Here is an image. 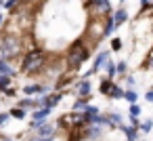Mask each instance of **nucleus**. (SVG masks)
Masks as SVG:
<instances>
[{"label":"nucleus","mask_w":153,"mask_h":141,"mask_svg":"<svg viewBox=\"0 0 153 141\" xmlns=\"http://www.w3.org/2000/svg\"><path fill=\"white\" fill-rule=\"evenodd\" d=\"M0 53H2V59H13L21 53V40L15 34H7L2 40H0Z\"/></svg>","instance_id":"3"},{"label":"nucleus","mask_w":153,"mask_h":141,"mask_svg":"<svg viewBox=\"0 0 153 141\" xmlns=\"http://www.w3.org/2000/svg\"><path fill=\"white\" fill-rule=\"evenodd\" d=\"M9 86H11V76L2 74V76H0V93H4Z\"/></svg>","instance_id":"17"},{"label":"nucleus","mask_w":153,"mask_h":141,"mask_svg":"<svg viewBox=\"0 0 153 141\" xmlns=\"http://www.w3.org/2000/svg\"><path fill=\"white\" fill-rule=\"evenodd\" d=\"M122 49V40L120 38H111V51H120Z\"/></svg>","instance_id":"25"},{"label":"nucleus","mask_w":153,"mask_h":141,"mask_svg":"<svg viewBox=\"0 0 153 141\" xmlns=\"http://www.w3.org/2000/svg\"><path fill=\"white\" fill-rule=\"evenodd\" d=\"M88 107V97H80L76 103H74V112H84Z\"/></svg>","instance_id":"15"},{"label":"nucleus","mask_w":153,"mask_h":141,"mask_svg":"<svg viewBox=\"0 0 153 141\" xmlns=\"http://www.w3.org/2000/svg\"><path fill=\"white\" fill-rule=\"evenodd\" d=\"M128 114H130V118H138V116H140V107H138V105L134 103V105H130Z\"/></svg>","instance_id":"22"},{"label":"nucleus","mask_w":153,"mask_h":141,"mask_svg":"<svg viewBox=\"0 0 153 141\" xmlns=\"http://www.w3.org/2000/svg\"><path fill=\"white\" fill-rule=\"evenodd\" d=\"M101 133H103V126L101 124H92L90 128H86V137H90V139H97Z\"/></svg>","instance_id":"13"},{"label":"nucleus","mask_w":153,"mask_h":141,"mask_svg":"<svg viewBox=\"0 0 153 141\" xmlns=\"http://www.w3.org/2000/svg\"><path fill=\"white\" fill-rule=\"evenodd\" d=\"M113 84H115V82H113L111 78H105V80L101 82V86H99V91H101L103 95H107V97H109V93H111V88H113Z\"/></svg>","instance_id":"12"},{"label":"nucleus","mask_w":153,"mask_h":141,"mask_svg":"<svg viewBox=\"0 0 153 141\" xmlns=\"http://www.w3.org/2000/svg\"><path fill=\"white\" fill-rule=\"evenodd\" d=\"M84 112H86V114L90 116V120H92V116H97V114H99V107H94V105H88Z\"/></svg>","instance_id":"26"},{"label":"nucleus","mask_w":153,"mask_h":141,"mask_svg":"<svg viewBox=\"0 0 153 141\" xmlns=\"http://www.w3.org/2000/svg\"><path fill=\"white\" fill-rule=\"evenodd\" d=\"M90 91H92V86H90L88 78H84V80L80 82V86H78V95H80V97H90Z\"/></svg>","instance_id":"9"},{"label":"nucleus","mask_w":153,"mask_h":141,"mask_svg":"<svg viewBox=\"0 0 153 141\" xmlns=\"http://www.w3.org/2000/svg\"><path fill=\"white\" fill-rule=\"evenodd\" d=\"M126 19H128V13H126L124 9H117V11L113 13V23H115V30H117L122 23H126Z\"/></svg>","instance_id":"8"},{"label":"nucleus","mask_w":153,"mask_h":141,"mask_svg":"<svg viewBox=\"0 0 153 141\" xmlns=\"http://www.w3.org/2000/svg\"><path fill=\"white\" fill-rule=\"evenodd\" d=\"M30 141H53V137H34Z\"/></svg>","instance_id":"30"},{"label":"nucleus","mask_w":153,"mask_h":141,"mask_svg":"<svg viewBox=\"0 0 153 141\" xmlns=\"http://www.w3.org/2000/svg\"><path fill=\"white\" fill-rule=\"evenodd\" d=\"M15 93H17V91H15V88H11V86H9V88H7V91H4V95H7V97H13V95H15Z\"/></svg>","instance_id":"31"},{"label":"nucleus","mask_w":153,"mask_h":141,"mask_svg":"<svg viewBox=\"0 0 153 141\" xmlns=\"http://www.w3.org/2000/svg\"><path fill=\"white\" fill-rule=\"evenodd\" d=\"M51 116V107H40V110H36L34 114H32V118H34V122H32V128H40L44 122H46V118Z\"/></svg>","instance_id":"5"},{"label":"nucleus","mask_w":153,"mask_h":141,"mask_svg":"<svg viewBox=\"0 0 153 141\" xmlns=\"http://www.w3.org/2000/svg\"><path fill=\"white\" fill-rule=\"evenodd\" d=\"M145 99H147L149 103H153V91H147V95H145Z\"/></svg>","instance_id":"32"},{"label":"nucleus","mask_w":153,"mask_h":141,"mask_svg":"<svg viewBox=\"0 0 153 141\" xmlns=\"http://www.w3.org/2000/svg\"><path fill=\"white\" fill-rule=\"evenodd\" d=\"M122 130L126 133V139L128 141H138V128L136 126H132V128L130 126H122Z\"/></svg>","instance_id":"11"},{"label":"nucleus","mask_w":153,"mask_h":141,"mask_svg":"<svg viewBox=\"0 0 153 141\" xmlns=\"http://www.w3.org/2000/svg\"><path fill=\"white\" fill-rule=\"evenodd\" d=\"M19 4V0H4V7L7 9H13V7H17Z\"/></svg>","instance_id":"28"},{"label":"nucleus","mask_w":153,"mask_h":141,"mask_svg":"<svg viewBox=\"0 0 153 141\" xmlns=\"http://www.w3.org/2000/svg\"><path fill=\"white\" fill-rule=\"evenodd\" d=\"M88 59H90V51H88V46H86L82 40H76V42L67 49L65 65H67V70L78 72V70L82 68V63H84V61H88Z\"/></svg>","instance_id":"1"},{"label":"nucleus","mask_w":153,"mask_h":141,"mask_svg":"<svg viewBox=\"0 0 153 141\" xmlns=\"http://www.w3.org/2000/svg\"><path fill=\"white\" fill-rule=\"evenodd\" d=\"M126 84H128V86H132V84H134V78H130V76H128V78H126Z\"/></svg>","instance_id":"33"},{"label":"nucleus","mask_w":153,"mask_h":141,"mask_svg":"<svg viewBox=\"0 0 153 141\" xmlns=\"http://www.w3.org/2000/svg\"><path fill=\"white\" fill-rule=\"evenodd\" d=\"M11 118V114H7V112H2V114H0V126H2V124H7V120Z\"/></svg>","instance_id":"29"},{"label":"nucleus","mask_w":153,"mask_h":141,"mask_svg":"<svg viewBox=\"0 0 153 141\" xmlns=\"http://www.w3.org/2000/svg\"><path fill=\"white\" fill-rule=\"evenodd\" d=\"M25 114H27V112H25L23 107H13V110H11V116H13V118H17V120L25 118Z\"/></svg>","instance_id":"21"},{"label":"nucleus","mask_w":153,"mask_h":141,"mask_svg":"<svg viewBox=\"0 0 153 141\" xmlns=\"http://www.w3.org/2000/svg\"><path fill=\"white\" fill-rule=\"evenodd\" d=\"M2 74H7V76H13L15 74V70L9 65L7 59H0V76H2Z\"/></svg>","instance_id":"14"},{"label":"nucleus","mask_w":153,"mask_h":141,"mask_svg":"<svg viewBox=\"0 0 153 141\" xmlns=\"http://www.w3.org/2000/svg\"><path fill=\"white\" fill-rule=\"evenodd\" d=\"M138 128H140L143 133H149V130L153 128V122H151V120H147V122H140V126H138Z\"/></svg>","instance_id":"24"},{"label":"nucleus","mask_w":153,"mask_h":141,"mask_svg":"<svg viewBox=\"0 0 153 141\" xmlns=\"http://www.w3.org/2000/svg\"><path fill=\"white\" fill-rule=\"evenodd\" d=\"M44 65H46V53L42 49H34V51L25 53V57L21 61V72L23 74H38Z\"/></svg>","instance_id":"2"},{"label":"nucleus","mask_w":153,"mask_h":141,"mask_svg":"<svg viewBox=\"0 0 153 141\" xmlns=\"http://www.w3.org/2000/svg\"><path fill=\"white\" fill-rule=\"evenodd\" d=\"M105 68H107V78H111V80H113V76L117 74V68H115V63L109 59V61L105 63Z\"/></svg>","instance_id":"18"},{"label":"nucleus","mask_w":153,"mask_h":141,"mask_svg":"<svg viewBox=\"0 0 153 141\" xmlns=\"http://www.w3.org/2000/svg\"><path fill=\"white\" fill-rule=\"evenodd\" d=\"M147 63H149V65L153 68V57H149V61H147Z\"/></svg>","instance_id":"35"},{"label":"nucleus","mask_w":153,"mask_h":141,"mask_svg":"<svg viewBox=\"0 0 153 141\" xmlns=\"http://www.w3.org/2000/svg\"><path fill=\"white\" fill-rule=\"evenodd\" d=\"M19 2H21V0H19Z\"/></svg>","instance_id":"36"},{"label":"nucleus","mask_w":153,"mask_h":141,"mask_svg":"<svg viewBox=\"0 0 153 141\" xmlns=\"http://www.w3.org/2000/svg\"><path fill=\"white\" fill-rule=\"evenodd\" d=\"M124 93H126L124 88H120L117 84H113V88H111V93H109V97H111V99H122V97H124Z\"/></svg>","instance_id":"19"},{"label":"nucleus","mask_w":153,"mask_h":141,"mask_svg":"<svg viewBox=\"0 0 153 141\" xmlns=\"http://www.w3.org/2000/svg\"><path fill=\"white\" fill-rule=\"evenodd\" d=\"M38 130H40V135H38V137H53V133H55V126H53V124H42Z\"/></svg>","instance_id":"16"},{"label":"nucleus","mask_w":153,"mask_h":141,"mask_svg":"<svg viewBox=\"0 0 153 141\" xmlns=\"http://www.w3.org/2000/svg\"><path fill=\"white\" fill-rule=\"evenodd\" d=\"M63 99V93L61 91H57V93H53V95H48V97H44V107H57L59 105V101Z\"/></svg>","instance_id":"7"},{"label":"nucleus","mask_w":153,"mask_h":141,"mask_svg":"<svg viewBox=\"0 0 153 141\" xmlns=\"http://www.w3.org/2000/svg\"><path fill=\"white\" fill-rule=\"evenodd\" d=\"M115 68H117V74H126V72H128V63H126V61L115 63Z\"/></svg>","instance_id":"23"},{"label":"nucleus","mask_w":153,"mask_h":141,"mask_svg":"<svg viewBox=\"0 0 153 141\" xmlns=\"http://www.w3.org/2000/svg\"><path fill=\"white\" fill-rule=\"evenodd\" d=\"M86 9H90L92 15H97V17H107V15H111L109 0H88V2H86Z\"/></svg>","instance_id":"4"},{"label":"nucleus","mask_w":153,"mask_h":141,"mask_svg":"<svg viewBox=\"0 0 153 141\" xmlns=\"http://www.w3.org/2000/svg\"><path fill=\"white\" fill-rule=\"evenodd\" d=\"M0 141H13L11 137H0Z\"/></svg>","instance_id":"34"},{"label":"nucleus","mask_w":153,"mask_h":141,"mask_svg":"<svg viewBox=\"0 0 153 141\" xmlns=\"http://www.w3.org/2000/svg\"><path fill=\"white\" fill-rule=\"evenodd\" d=\"M109 61V51H101L97 57H94V65H92V72H99L105 68V63Z\"/></svg>","instance_id":"6"},{"label":"nucleus","mask_w":153,"mask_h":141,"mask_svg":"<svg viewBox=\"0 0 153 141\" xmlns=\"http://www.w3.org/2000/svg\"><path fill=\"white\" fill-rule=\"evenodd\" d=\"M23 93L25 95H36V93H46V86H40V84H27L25 88H23Z\"/></svg>","instance_id":"10"},{"label":"nucleus","mask_w":153,"mask_h":141,"mask_svg":"<svg viewBox=\"0 0 153 141\" xmlns=\"http://www.w3.org/2000/svg\"><path fill=\"white\" fill-rule=\"evenodd\" d=\"M124 99H126L130 105H134V103L138 101V95H136L134 91H126V93H124Z\"/></svg>","instance_id":"20"},{"label":"nucleus","mask_w":153,"mask_h":141,"mask_svg":"<svg viewBox=\"0 0 153 141\" xmlns=\"http://www.w3.org/2000/svg\"><path fill=\"white\" fill-rule=\"evenodd\" d=\"M153 7V0H140V11H147Z\"/></svg>","instance_id":"27"}]
</instances>
